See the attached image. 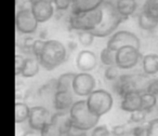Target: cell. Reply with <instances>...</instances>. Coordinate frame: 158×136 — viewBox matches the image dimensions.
<instances>
[{"label":"cell","mask_w":158,"mask_h":136,"mask_svg":"<svg viewBox=\"0 0 158 136\" xmlns=\"http://www.w3.org/2000/svg\"><path fill=\"white\" fill-rule=\"evenodd\" d=\"M38 22L29 8H22L16 12L15 15V27L19 33L23 35H31L37 30Z\"/></svg>","instance_id":"ba28073f"},{"label":"cell","mask_w":158,"mask_h":136,"mask_svg":"<svg viewBox=\"0 0 158 136\" xmlns=\"http://www.w3.org/2000/svg\"><path fill=\"white\" fill-rule=\"evenodd\" d=\"M142 67L145 75H156L158 73V55L151 53V54L143 56Z\"/></svg>","instance_id":"e0dca14e"},{"label":"cell","mask_w":158,"mask_h":136,"mask_svg":"<svg viewBox=\"0 0 158 136\" xmlns=\"http://www.w3.org/2000/svg\"><path fill=\"white\" fill-rule=\"evenodd\" d=\"M16 99H23L26 96V90L25 88H21L20 86H16Z\"/></svg>","instance_id":"8d00e7d4"},{"label":"cell","mask_w":158,"mask_h":136,"mask_svg":"<svg viewBox=\"0 0 158 136\" xmlns=\"http://www.w3.org/2000/svg\"><path fill=\"white\" fill-rule=\"evenodd\" d=\"M133 46L135 48L140 49V39L136 37V35H134L131 31L119 30L117 33L113 34V36L107 41V46H108V48L114 51H117L120 48H123V46Z\"/></svg>","instance_id":"30bf717a"},{"label":"cell","mask_w":158,"mask_h":136,"mask_svg":"<svg viewBox=\"0 0 158 136\" xmlns=\"http://www.w3.org/2000/svg\"><path fill=\"white\" fill-rule=\"evenodd\" d=\"M74 130L69 112L57 111L51 117L50 124L41 131V135H69Z\"/></svg>","instance_id":"8992f818"},{"label":"cell","mask_w":158,"mask_h":136,"mask_svg":"<svg viewBox=\"0 0 158 136\" xmlns=\"http://www.w3.org/2000/svg\"><path fill=\"white\" fill-rule=\"evenodd\" d=\"M138 24H139V26H140V28H142L143 30L153 31L154 29L157 27L158 21L153 18L152 16H149L148 14H146L142 10V11L140 12V14H139Z\"/></svg>","instance_id":"44dd1931"},{"label":"cell","mask_w":158,"mask_h":136,"mask_svg":"<svg viewBox=\"0 0 158 136\" xmlns=\"http://www.w3.org/2000/svg\"><path fill=\"white\" fill-rule=\"evenodd\" d=\"M94 90H97V81L94 77L89 73H81L76 74L73 81V91L78 96H88Z\"/></svg>","instance_id":"9c48e42d"},{"label":"cell","mask_w":158,"mask_h":136,"mask_svg":"<svg viewBox=\"0 0 158 136\" xmlns=\"http://www.w3.org/2000/svg\"><path fill=\"white\" fill-rule=\"evenodd\" d=\"M147 127V135L151 136H158V119L149 121L146 124Z\"/></svg>","instance_id":"d6a6232c"},{"label":"cell","mask_w":158,"mask_h":136,"mask_svg":"<svg viewBox=\"0 0 158 136\" xmlns=\"http://www.w3.org/2000/svg\"><path fill=\"white\" fill-rule=\"evenodd\" d=\"M91 135L93 136H108L112 135V132L107 129V126L105 125H97L94 129L92 130Z\"/></svg>","instance_id":"1f68e13d"},{"label":"cell","mask_w":158,"mask_h":136,"mask_svg":"<svg viewBox=\"0 0 158 136\" xmlns=\"http://www.w3.org/2000/svg\"><path fill=\"white\" fill-rule=\"evenodd\" d=\"M119 69L120 68L117 65L107 66V68L104 71V77L110 81H115L119 78Z\"/></svg>","instance_id":"f1b7e54d"},{"label":"cell","mask_w":158,"mask_h":136,"mask_svg":"<svg viewBox=\"0 0 158 136\" xmlns=\"http://www.w3.org/2000/svg\"><path fill=\"white\" fill-rule=\"evenodd\" d=\"M25 61H26V58H25L22 54L15 55V75L16 76H21L22 69H23V67H24Z\"/></svg>","instance_id":"836d02e7"},{"label":"cell","mask_w":158,"mask_h":136,"mask_svg":"<svg viewBox=\"0 0 158 136\" xmlns=\"http://www.w3.org/2000/svg\"><path fill=\"white\" fill-rule=\"evenodd\" d=\"M105 0H73L72 13L86 12L99 8Z\"/></svg>","instance_id":"2e32d148"},{"label":"cell","mask_w":158,"mask_h":136,"mask_svg":"<svg viewBox=\"0 0 158 136\" xmlns=\"http://www.w3.org/2000/svg\"><path fill=\"white\" fill-rule=\"evenodd\" d=\"M123 132H125V129L123 126H115L112 131V135H123Z\"/></svg>","instance_id":"74e56055"},{"label":"cell","mask_w":158,"mask_h":136,"mask_svg":"<svg viewBox=\"0 0 158 136\" xmlns=\"http://www.w3.org/2000/svg\"><path fill=\"white\" fill-rule=\"evenodd\" d=\"M35 42V39L31 37H24L19 42V48L23 53L33 55V44Z\"/></svg>","instance_id":"4316f807"},{"label":"cell","mask_w":158,"mask_h":136,"mask_svg":"<svg viewBox=\"0 0 158 136\" xmlns=\"http://www.w3.org/2000/svg\"><path fill=\"white\" fill-rule=\"evenodd\" d=\"M142 10L149 16L158 21V0H146Z\"/></svg>","instance_id":"d4e9b609"},{"label":"cell","mask_w":158,"mask_h":136,"mask_svg":"<svg viewBox=\"0 0 158 136\" xmlns=\"http://www.w3.org/2000/svg\"><path fill=\"white\" fill-rule=\"evenodd\" d=\"M53 3L57 11H65L68 8H72L73 0H53Z\"/></svg>","instance_id":"f546056e"},{"label":"cell","mask_w":158,"mask_h":136,"mask_svg":"<svg viewBox=\"0 0 158 136\" xmlns=\"http://www.w3.org/2000/svg\"><path fill=\"white\" fill-rule=\"evenodd\" d=\"M120 108L123 111L133 112L142 108V98H141V93L133 91V92L128 93L127 95L123 97V101L120 103Z\"/></svg>","instance_id":"9a60e30c"},{"label":"cell","mask_w":158,"mask_h":136,"mask_svg":"<svg viewBox=\"0 0 158 136\" xmlns=\"http://www.w3.org/2000/svg\"><path fill=\"white\" fill-rule=\"evenodd\" d=\"M132 135H147V127L146 125L145 126H143V125H140V126H136L134 127L133 130H132Z\"/></svg>","instance_id":"d590c367"},{"label":"cell","mask_w":158,"mask_h":136,"mask_svg":"<svg viewBox=\"0 0 158 136\" xmlns=\"http://www.w3.org/2000/svg\"><path fill=\"white\" fill-rule=\"evenodd\" d=\"M147 110L145 109H139L135 110L133 112H130V118H129V122L131 123H142L143 121L146 119L147 116Z\"/></svg>","instance_id":"83f0119b"},{"label":"cell","mask_w":158,"mask_h":136,"mask_svg":"<svg viewBox=\"0 0 158 136\" xmlns=\"http://www.w3.org/2000/svg\"><path fill=\"white\" fill-rule=\"evenodd\" d=\"M31 108L24 103L16 102L15 103V123H22L28 120Z\"/></svg>","instance_id":"7402d4cb"},{"label":"cell","mask_w":158,"mask_h":136,"mask_svg":"<svg viewBox=\"0 0 158 136\" xmlns=\"http://www.w3.org/2000/svg\"><path fill=\"white\" fill-rule=\"evenodd\" d=\"M100 7L102 9V20L100 24L91 31L97 38H104L112 35L126 18L118 12L116 5L110 1L105 0Z\"/></svg>","instance_id":"7a4b0ae2"},{"label":"cell","mask_w":158,"mask_h":136,"mask_svg":"<svg viewBox=\"0 0 158 136\" xmlns=\"http://www.w3.org/2000/svg\"><path fill=\"white\" fill-rule=\"evenodd\" d=\"M31 9L38 22L46 23L53 16L55 7L52 0H33Z\"/></svg>","instance_id":"7c38bea8"},{"label":"cell","mask_w":158,"mask_h":136,"mask_svg":"<svg viewBox=\"0 0 158 136\" xmlns=\"http://www.w3.org/2000/svg\"><path fill=\"white\" fill-rule=\"evenodd\" d=\"M102 20L101 7L94 10L79 13H72L69 18V26L72 29L77 31L81 30H93Z\"/></svg>","instance_id":"277c9868"},{"label":"cell","mask_w":158,"mask_h":136,"mask_svg":"<svg viewBox=\"0 0 158 136\" xmlns=\"http://www.w3.org/2000/svg\"><path fill=\"white\" fill-rule=\"evenodd\" d=\"M76 74L66 73L59 77L55 82V90L56 91H70L73 90V81Z\"/></svg>","instance_id":"ffe728a7"},{"label":"cell","mask_w":158,"mask_h":136,"mask_svg":"<svg viewBox=\"0 0 158 136\" xmlns=\"http://www.w3.org/2000/svg\"><path fill=\"white\" fill-rule=\"evenodd\" d=\"M94 38H97L90 30H81L78 31V41L82 46H90L94 41Z\"/></svg>","instance_id":"484cf974"},{"label":"cell","mask_w":158,"mask_h":136,"mask_svg":"<svg viewBox=\"0 0 158 136\" xmlns=\"http://www.w3.org/2000/svg\"><path fill=\"white\" fill-rule=\"evenodd\" d=\"M141 58L142 55L140 49L133 46H123L116 51V65L123 70L133 68L134 66L138 65Z\"/></svg>","instance_id":"52a82bcc"},{"label":"cell","mask_w":158,"mask_h":136,"mask_svg":"<svg viewBox=\"0 0 158 136\" xmlns=\"http://www.w3.org/2000/svg\"><path fill=\"white\" fill-rule=\"evenodd\" d=\"M67 58L66 48L59 40H48L46 41L44 48L40 54V65L47 70H53L56 67L61 66Z\"/></svg>","instance_id":"3957f363"},{"label":"cell","mask_w":158,"mask_h":136,"mask_svg":"<svg viewBox=\"0 0 158 136\" xmlns=\"http://www.w3.org/2000/svg\"><path fill=\"white\" fill-rule=\"evenodd\" d=\"M74 101L70 91H56L53 97V105L56 111H69Z\"/></svg>","instance_id":"5bb4252c"},{"label":"cell","mask_w":158,"mask_h":136,"mask_svg":"<svg viewBox=\"0 0 158 136\" xmlns=\"http://www.w3.org/2000/svg\"><path fill=\"white\" fill-rule=\"evenodd\" d=\"M40 63L37 58H31V57H27L25 61L24 67L22 69L21 76L23 78H33L39 73Z\"/></svg>","instance_id":"ac0fdd59"},{"label":"cell","mask_w":158,"mask_h":136,"mask_svg":"<svg viewBox=\"0 0 158 136\" xmlns=\"http://www.w3.org/2000/svg\"><path fill=\"white\" fill-rule=\"evenodd\" d=\"M51 114L48 110L42 106H35L31 108V114L28 117V125L34 131H44L51 121Z\"/></svg>","instance_id":"8fae6325"},{"label":"cell","mask_w":158,"mask_h":136,"mask_svg":"<svg viewBox=\"0 0 158 136\" xmlns=\"http://www.w3.org/2000/svg\"><path fill=\"white\" fill-rule=\"evenodd\" d=\"M68 112L72 119L74 130L80 132L92 131L98 125L100 118H101L89 109L87 99L75 102Z\"/></svg>","instance_id":"6da1fadb"},{"label":"cell","mask_w":158,"mask_h":136,"mask_svg":"<svg viewBox=\"0 0 158 136\" xmlns=\"http://www.w3.org/2000/svg\"><path fill=\"white\" fill-rule=\"evenodd\" d=\"M116 8L119 13L125 18H127L135 12L138 3L135 0H117Z\"/></svg>","instance_id":"d6986e66"},{"label":"cell","mask_w":158,"mask_h":136,"mask_svg":"<svg viewBox=\"0 0 158 136\" xmlns=\"http://www.w3.org/2000/svg\"><path fill=\"white\" fill-rule=\"evenodd\" d=\"M44 44H46V41L44 40H35L33 44V55L36 57V58H39L40 54H41L42 50L44 48Z\"/></svg>","instance_id":"4dcf8cb0"},{"label":"cell","mask_w":158,"mask_h":136,"mask_svg":"<svg viewBox=\"0 0 158 136\" xmlns=\"http://www.w3.org/2000/svg\"><path fill=\"white\" fill-rule=\"evenodd\" d=\"M76 66L80 71L89 73L98 66L97 55L89 50H82L76 56Z\"/></svg>","instance_id":"4fadbf2b"},{"label":"cell","mask_w":158,"mask_h":136,"mask_svg":"<svg viewBox=\"0 0 158 136\" xmlns=\"http://www.w3.org/2000/svg\"><path fill=\"white\" fill-rule=\"evenodd\" d=\"M146 91L153 93V94H155L158 97V78L149 80L148 84H147Z\"/></svg>","instance_id":"e575fe53"},{"label":"cell","mask_w":158,"mask_h":136,"mask_svg":"<svg viewBox=\"0 0 158 136\" xmlns=\"http://www.w3.org/2000/svg\"><path fill=\"white\" fill-rule=\"evenodd\" d=\"M141 98H142V109H145L147 111H151L157 104V98L155 94L145 91V92L141 93Z\"/></svg>","instance_id":"603a6c76"},{"label":"cell","mask_w":158,"mask_h":136,"mask_svg":"<svg viewBox=\"0 0 158 136\" xmlns=\"http://www.w3.org/2000/svg\"><path fill=\"white\" fill-rule=\"evenodd\" d=\"M100 59H101V63L105 66H113L116 65V51L112 50L108 46L104 48L101 51V54H100Z\"/></svg>","instance_id":"cb8c5ba5"},{"label":"cell","mask_w":158,"mask_h":136,"mask_svg":"<svg viewBox=\"0 0 158 136\" xmlns=\"http://www.w3.org/2000/svg\"><path fill=\"white\" fill-rule=\"evenodd\" d=\"M88 107L94 114L102 117L106 114L114 105V99L108 91L94 90L87 96Z\"/></svg>","instance_id":"5b68a950"}]
</instances>
